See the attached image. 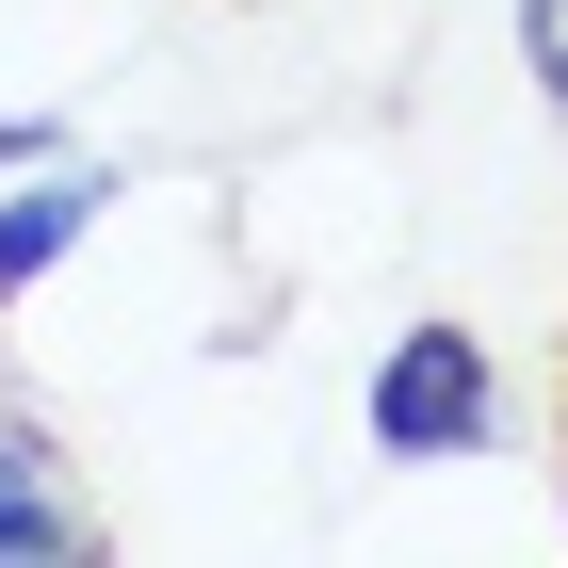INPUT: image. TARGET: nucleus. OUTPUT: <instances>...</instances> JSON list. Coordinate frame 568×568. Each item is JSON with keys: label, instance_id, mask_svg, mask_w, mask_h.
<instances>
[{"label": "nucleus", "instance_id": "obj_1", "mask_svg": "<svg viewBox=\"0 0 568 568\" xmlns=\"http://www.w3.org/2000/svg\"><path fill=\"white\" fill-rule=\"evenodd\" d=\"M487 406H504V374H487L471 325H406L374 357V455H471Z\"/></svg>", "mask_w": 568, "mask_h": 568}, {"label": "nucleus", "instance_id": "obj_2", "mask_svg": "<svg viewBox=\"0 0 568 568\" xmlns=\"http://www.w3.org/2000/svg\"><path fill=\"white\" fill-rule=\"evenodd\" d=\"M98 195H114V179H82V163H49L33 195H0V293H33V276L98 227Z\"/></svg>", "mask_w": 568, "mask_h": 568}, {"label": "nucleus", "instance_id": "obj_3", "mask_svg": "<svg viewBox=\"0 0 568 568\" xmlns=\"http://www.w3.org/2000/svg\"><path fill=\"white\" fill-rule=\"evenodd\" d=\"M82 504H49V487H33V438H0V552H82Z\"/></svg>", "mask_w": 568, "mask_h": 568}, {"label": "nucleus", "instance_id": "obj_4", "mask_svg": "<svg viewBox=\"0 0 568 568\" xmlns=\"http://www.w3.org/2000/svg\"><path fill=\"white\" fill-rule=\"evenodd\" d=\"M520 33H536V82H552V98H568V0H536Z\"/></svg>", "mask_w": 568, "mask_h": 568}, {"label": "nucleus", "instance_id": "obj_5", "mask_svg": "<svg viewBox=\"0 0 568 568\" xmlns=\"http://www.w3.org/2000/svg\"><path fill=\"white\" fill-rule=\"evenodd\" d=\"M33 146H49V131H17V114H0V163H33Z\"/></svg>", "mask_w": 568, "mask_h": 568}]
</instances>
